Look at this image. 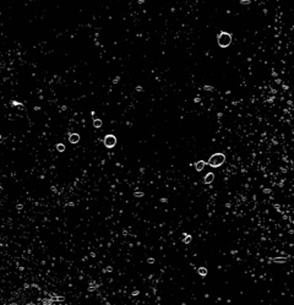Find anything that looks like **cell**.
<instances>
[{
    "mask_svg": "<svg viewBox=\"0 0 294 305\" xmlns=\"http://www.w3.org/2000/svg\"><path fill=\"white\" fill-rule=\"evenodd\" d=\"M57 150L60 151V152H63V151L65 150V146H64V145H61V143H60V145H57Z\"/></svg>",
    "mask_w": 294,
    "mask_h": 305,
    "instance_id": "cell-8",
    "label": "cell"
},
{
    "mask_svg": "<svg viewBox=\"0 0 294 305\" xmlns=\"http://www.w3.org/2000/svg\"><path fill=\"white\" fill-rule=\"evenodd\" d=\"M213 178H215V174H213V173H208V174H207L206 177H205L203 182L206 183V184H210V183L213 182Z\"/></svg>",
    "mask_w": 294,
    "mask_h": 305,
    "instance_id": "cell-5",
    "label": "cell"
},
{
    "mask_svg": "<svg viewBox=\"0 0 294 305\" xmlns=\"http://www.w3.org/2000/svg\"><path fill=\"white\" fill-rule=\"evenodd\" d=\"M197 272H199L200 276H206V274H207V270L205 268V267H200L199 270H197Z\"/></svg>",
    "mask_w": 294,
    "mask_h": 305,
    "instance_id": "cell-7",
    "label": "cell"
},
{
    "mask_svg": "<svg viewBox=\"0 0 294 305\" xmlns=\"http://www.w3.org/2000/svg\"><path fill=\"white\" fill-rule=\"evenodd\" d=\"M249 0H242V4H249Z\"/></svg>",
    "mask_w": 294,
    "mask_h": 305,
    "instance_id": "cell-11",
    "label": "cell"
},
{
    "mask_svg": "<svg viewBox=\"0 0 294 305\" xmlns=\"http://www.w3.org/2000/svg\"><path fill=\"white\" fill-rule=\"evenodd\" d=\"M79 140H80V136H79L77 134H72V135H70V137H69V141H70L71 143H76V142H79Z\"/></svg>",
    "mask_w": 294,
    "mask_h": 305,
    "instance_id": "cell-6",
    "label": "cell"
},
{
    "mask_svg": "<svg viewBox=\"0 0 294 305\" xmlns=\"http://www.w3.org/2000/svg\"><path fill=\"white\" fill-rule=\"evenodd\" d=\"M217 40H218V45H220L221 48H227L232 43V36H230V33L223 31V32L220 33Z\"/></svg>",
    "mask_w": 294,
    "mask_h": 305,
    "instance_id": "cell-1",
    "label": "cell"
},
{
    "mask_svg": "<svg viewBox=\"0 0 294 305\" xmlns=\"http://www.w3.org/2000/svg\"><path fill=\"white\" fill-rule=\"evenodd\" d=\"M102 125V121L101 120H94V126L96 128H99Z\"/></svg>",
    "mask_w": 294,
    "mask_h": 305,
    "instance_id": "cell-9",
    "label": "cell"
},
{
    "mask_svg": "<svg viewBox=\"0 0 294 305\" xmlns=\"http://www.w3.org/2000/svg\"><path fill=\"white\" fill-rule=\"evenodd\" d=\"M115 143H117V138H115V136H113V135H107V136H106V138H104L106 147H108V148L114 147Z\"/></svg>",
    "mask_w": 294,
    "mask_h": 305,
    "instance_id": "cell-3",
    "label": "cell"
},
{
    "mask_svg": "<svg viewBox=\"0 0 294 305\" xmlns=\"http://www.w3.org/2000/svg\"><path fill=\"white\" fill-rule=\"evenodd\" d=\"M205 89H207V91H212V87L211 86H205Z\"/></svg>",
    "mask_w": 294,
    "mask_h": 305,
    "instance_id": "cell-10",
    "label": "cell"
},
{
    "mask_svg": "<svg viewBox=\"0 0 294 305\" xmlns=\"http://www.w3.org/2000/svg\"><path fill=\"white\" fill-rule=\"evenodd\" d=\"M205 165H206L205 161H199V162H196V163H195V168H196L197 172H201V170L205 168Z\"/></svg>",
    "mask_w": 294,
    "mask_h": 305,
    "instance_id": "cell-4",
    "label": "cell"
},
{
    "mask_svg": "<svg viewBox=\"0 0 294 305\" xmlns=\"http://www.w3.org/2000/svg\"><path fill=\"white\" fill-rule=\"evenodd\" d=\"M224 161H225V156L223 153H216L213 156H211L208 164L211 167H220V165L224 163Z\"/></svg>",
    "mask_w": 294,
    "mask_h": 305,
    "instance_id": "cell-2",
    "label": "cell"
}]
</instances>
